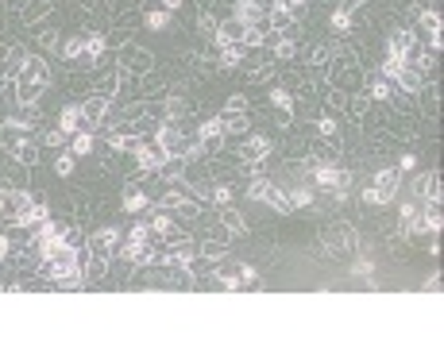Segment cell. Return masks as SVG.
Segmentation results:
<instances>
[{"label":"cell","instance_id":"cell-1","mask_svg":"<svg viewBox=\"0 0 444 347\" xmlns=\"http://www.w3.org/2000/svg\"><path fill=\"white\" fill-rule=\"evenodd\" d=\"M47 85H50V66L43 58H28L20 66V74H16V101L20 105H35Z\"/></svg>","mask_w":444,"mask_h":347},{"label":"cell","instance_id":"cell-2","mask_svg":"<svg viewBox=\"0 0 444 347\" xmlns=\"http://www.w3.org/2000/svg\"><path fill=\"white\" fill-rule=\"evenodd\" d=\"M355 243H359V235L352 224H325V231H321V247L332 255H348V251H355Z\"/></svg>","mask_w":444,"mask_h":347},{"label":"cell","instance_id":"cell-3","mask_svg":"<svg viewBox=\"0 0 444 347\" xmlns=\"http://www.w3.org/2000/svg\"><path fill=\"white\" fill-rule=\"evenodd\" d=\"M167 158H170V154H167V147H162V143H158V139H139V147H136V166H139V170H162V166H167Z\"/></svg>","mask_w":444,"mask_h":347},{"label":"cell","instance_id":"cell-4","mask_svg":"<svg viewBox=\"0 0 444 347\" xmlns=\"http://www.w3.org/2000/svg\"><path fill=\"white\" fill-rule=\"evenodd\" d=\"M120 243H124V235H120L116 224H105V228H97L89 235V247H93V255H101V259H112L120 251Z\"/></svg>","mask_w":444,"mask_h":347},{"label":"cell","instance_id":"cell-5","mask_svg":"<svg viewBox=\"0 0 444 347\" xmlns=\"http://www.w3.org/2000/svg\"><path fill=\"white\" fill-rule=\"evenodd\" d=\"M398 182H402V170L398 166H386V170H379L375 174V197H379V204H390L394 201V193H398Z\"/></svg>","mask_w":444,"mask_h":347},{"label":"cell","instance_id":"cell-6","mask_svg":"<svg viewBox=\"0 0 444 347\" xmlns=\"http://www.w3.org/2000/svg\"><path fill=\"white\" fill-rule=\"evenodd\" d=\"M266 154H271V139H266V135H247L244 147H240V162H244V166H259Z\"/></svg>","mask_w":444,"mask_h":347},{"label":"cell","instance_id":"cell-7","mask_svg":"<svg viewBox=\"0 0 444 347\" xmlns=\"http://www.w3.org/2000/svg\"><path fill=\"white\" fill-rule=\"evenodd\" d=\"M232 19L244 23V28H266V16H263V4H259V0H236Z\"/></svg>","mask_w":444,"mask_h":347},{"label":"cell","instance_id":"cell-8","mask_svg":"<svg viewBox=\"0 0 444 347\" xmlns=\"http://www.w3.org/2000/svg\"><path fill=\"white\" fill-rule=\"evenodd\" d=\"M198 139L205 143V151H220L224 147V139H228V132H224V120L220 116H213V120H205V124L198 127Z\"/></svg>","mask_w":444,"mask_h":347},{"label":"cell","instance_id":"cell-9","mask_svg":"<svg viewBox=\"0 0 444 347\" xmlns=\"http://www.w3.org/2000/svg\"><path fill=\"white\" fill-rule=\"evenodd\" d=\"M336 70H332V81L340 89H355V77H359V70H355V58L352 54H332Z\"/></svg>","mask_w":444,"mask_h":347},{"label":"cell","instance_id":"cell-10","mask_svg":"<svg viewBox=\"0 0 444 347\" xmlns=\"http://www.w3.org/2000/svg\"><path fill=\"white\" fill-rule=\"evenodd\" d=\"M109 101H112V96H105V93H97V96H89V101H81V124L97 127L101 120H105V112H109Z\"/></svg>","mask_w":444,"mask_h":347},{"label":"cell","instance_id":"cell-11","mask_svg":"<svg viewBox=\"0 0 444 347\" xmlns=\"http://www.w3.org/2000/svg\"><path fill=\"white\" fill-rule=\"evenodd\" d=\"M43 220H47V204H43V201H28L16 216H12L16 228H39Z\"/></svg>","mask_w":444,"mask_h":347},{"label":"cell","instance_id":"cell-12","mask_svg":"<svg viewBox=\"0 0 444 347\" xmlns=\"http://www.w3.org/2000/svg\"><path fill=\"white\" fill-rule=\"evenodd\" d=\"M147 224H151V231H155V235H162V240H167V243H174L178 235H182V231H178V224L170 220V216H167V212H162V209H151Z\"/></svg>","mask_w":444,"mask_h":347},{"label":"cell","instance_id":"cell-13","mask_svg":"<svg viewBox=\"0 0 444 347\" xmlns=\"http://www.w3.org/2000/svg\"><path fill=\"white\" fill-rule=\"evenodd\" d=\"M120 62H124V66H128V74H143V70H151V62H155V58H151L147 50L124 47V50H120Z\"/></svg>","mask_w":444,"mask_h":347},{"label":"cell","instance_id":"cell-14","mask_svg":"<svg viewBox=\"0 0 444 347\" xmlns=\"http://www.w3.org/2000/svg\"><path fill=\"white\" fill-rule=\"evenodd\" d=\"M394 85L402 89V93H421V89H425V74L417 66H410V62H405V70L394 77Z\"/></svg>","mask_w":444,"mask_h":347},{"label":"cell","instance_id":"cell-15","mask_svg":"<svg viewBox=\"0 0 444 347\" xmlns=\"http://www.w3.org/2000/svg\"><path fill=\"white\" fill-rule=\"evenodd\" d=\"M217 47H236L240 39H244V23H236V19H228V23H220L217 28Z\"/></svg>","mask_w":444,"mask_h":347},{"label":"cell","instance_id":"cell-16","mask_svg":"<svg viewBox=\"0 0 444 347\" xmlns=\"http://www.w3.org/2000/svg\"><path fill=\"white\" fill-rule=\"evenodd\" d=\"M120 204H124V212H147V193L139 189V185H124Z\"/></svg>","mask_w":444,"mask_h":347},{"label":"cell","instance_id":"cell-17","mask_svg":"<svg viewBox=\"0 0 444 347\" xmlns=\"http://www.w3.org/2000/svg\"><path fill=\"white\" fill-rule=\"evenodd\" d=\"M59 127H62V135H74V132H81V105H66L59 112Z\"/></svg>","mask_w":444,"mask_h":347},{"label":"cell","instance_id":"cell-18","mask_svg":"<svg viewBox=\"0 0 444 347\" xmlns=\"http://www.w3.org/2000/svg\"><path fill=\"white\" fill-rule=\"evenodd\" d=\"M220 228H224L228 235H244L247 224H244V216H240V212L232 209V204H224V209H220Z\"/></svg>","mask_w":444,"mask_h":347},{"label":"cell","instance_id":"cell-19","mask_svg":"<svg viewBox=\"0 0 444 347\" xmlns=\"http://www.w3.org/2000/svg\"><path fill=\"white\" fill-rule=\"evenodd\" d=\"M417 47V35L414 31H402L398 28L394 35H390V54H402V58H410V50Z\"/></svg>","mask_w":444,"mask_h":347},{"label":"cell","instance_id":"cell-20","mask_svg":"<svg viewBox=\"0 0 444 347\" xmlns=\"http://www.w3.org/2000/svg\"><path fill=\"white\" fill-rule=\"evenodd\" d=\"M290 197V204L294 209H306V204H313V189H309V182H294V185H282Z\"/></svg>","mask_w":444,"mask_h":347},{"label":"cell","instance_id":"cell-21","mask_svg":"<svg viewBox=\"0 0 444 347\" xmlns=\"http://www.w3.org/2000/svg\"><path fill=\"white\" fill-rule=\"evenodd\" d=\"M266 43L275 47V62H278V58H282V62H290V58L297 54V43L290 35H275V39H266Z\"/></svg>","mask_w":444,"mask_h":347},{"label":"cell","instance_id":"cell-22","mask_svg":"<svg viewBox=\"0 0 444 347\" xmlns=\"http://www.w3.org/2000/svg\"><path fill=\"white\" fill-rule=\"evenodd\" d=\"M70 154H74V158L93 154V132H74L70 135Z\"/></svg>","mask_w":444,"mask_h":347},{"label":"cell","instance_id":"cell-23","mask_svg":"<svg viewBox=\"0 0 444 347\" xmlns=\"http://www.w3.org/2000/svg\"><path fill=\"white\" fill-rule=\"evenodd\" d=\"M143 28H147V31H167V28H170V12H167V8L143 12Z\"/></svg>","mask_w":444,"mask_h":347},{"label":"cell","instance_id":"cell-24","mask_svg":"<svg viewBox=\"0 0 444 347\" xmlns=\"http://www.w3.org/2000/svg\"><path fill=\"white\" fill-rule=\"evenodd\" d=\"M367 96H371V101H390V96H394V81H390V77H375V81L367 85Z\"/></svg>","mask_w":444,"mask_h":347},{"label":"cell","instance_id":"cell-25","mask_svg":"<svg viewBox=\"0 0 444 347\" xmlns=\"http://www.w3.org/2000/svg\"><path fill=\"white\" fill-rule=\"evenodd\" d=\"M62 58H66V62H81V58H85V35L66 39V43H62Z\"/></svg>","mask_w":444,"mask_h":347},{"label":"cell","instance_id":"cell-26","mask_svg":"<svg viewBox=\"0 0 444 347\" xmlns=\"http://www.w3.org/2000/svg\"><path fill=\"white\" fill-rule=\"evenodd\" d=\"M402 70H405V58H402V54H390V50H386L383 66H379V77H390V81H394Z\"/></svg>","mask_w":444,"mask_h":347},{"label":"cell","instance_id":"cell-27","mask_svg":"<svg viewBox=\"0 0 444 347\" xmlns=\"http://www.w3.org/2000/svg\"><path fill=\"white\" fill-rule=\"evenodd\" d=\"M266 23H271V28H275L278 35H282V31H286L290 23H294V12H286L282 4H275V8H271V16H266Z\"/></svg>","mask_w":444,"mask_h":347},{"label":"cell","instance_id":"cell-28","mask_svg":"<svg viewBox=\"0 0 444 347\" xmlns=\"http://www.w3.org/2000/svg\"><path fill=\"white\" fill-rule=\"evenodd\" d=\"M271 178H263V174H255V178H251V182H247V197H251V201H266V193H271Z\"/></svg>","mask_w":444,"mask_h":347},{"label":"cell","instance_id":"cell-29","mask_svg":"<svg viewBox=\"0 0 444 347\" xmlns=\"http://www.w3.org/2000/svg\"><path fill=\"white\" fill-rule=\"evenodd\" d=\"M271 105L278 108V112H294V93H290V89H271Z\"/></svg>","mask_w":444,"mask_h":347},{"label":"cell","instance_id":"cell-30","mask_svg":"<svg viewBox=\"0 0 444 347\" xmlns=\"http://www.w3.org/2000/svg\"><path fill=\"white\" fill-rule=\"evenodd\" d=\"M240 58H244V47H220V70H236L240 66Z\"/></svg>","mask_w":444,"mask_h":347},{"label":"cell","instance_id":"cell-31","mask_svg":"<svg viewBox=\"0 0 444 347\" xmlns=\"http://www.w3.org/2000/svg\"><path fill=\"white\" fill-rule=\"evenodd\" d=\"M328 23H332V31H352V8H336L332 16H328Z\"/></svg>","mask_w":444,"mask_h":347},{"label":"cell","instance_id":"cell-32","mask_svg":"<svg viewBox=\"0 0 444 347\" xmlns=\"http://www.w3.org/2000/svg\"><path fill=\"white\" fill-rule=\"evenodd\" d=\"M101 54H105V35H101V31H93V35H85V58H93V62H97Z\"/></svg>","mask_w":444,"mask_h":347},{"label":"cell","instance_id":"cell-33","mask_svg":"<svg viewBox=\"0 0 444 347\" xmlns=\"http://www.w3.org/2000/svg\"><path fill=\"white\" fill-rule=\"evenodd\" d=\"M105 270H109V259L93 255V259L85 262V278H89V282H97V278H105Z\"/></svg>","mask_w":444,"mask_h":347},{"label":"cell","instance_id":"cell-34","mask_svg":"<svg viewBox=\"0 0 444 347\" xmlns=\"http://www.w3.org/2000/svg\"><path fill=\"white\" fill-rule=\"evenodd\" d=\"M421 31H429V35H441V12H436V8H425V12H421Z\"/></svg>","mask_w":444,"mask_h":347},{"label":"cell","instance_id":"cell-35","mask_svg":"<svg viewBox=\"0 0 444 347\" xmlns=\"http://www.w3.org/2000/svg\"><path fill=\"white\" fill-rule=\"evenodd\" d=\"M209 201L220 204V209H224V204H232V185L217 182V185H213V193H209Z\"/></svg>","mask_w":444,"mask_h":347},{"label":"cell","instance_id":"cell-36","mask_svg":"<svg viewBox=\"0 0 444 347\" xmlns=\"http://www.w3.org/2000/svg\"><path fill=\"white\" fill-rule=\"evenodd\" d=\"M182 201H186V193H182V189H170V193H162V201H158V209H162V212H174Z\"/></svg>","mask_w":444,"mask_h":347},{"label":"cell","instance_id":"cell-37","mask_svg":"<svg viewBox=\"0 0 444 347\" xmlns=\"http://www.w3.org/2000/svg\"><path fill=\"white\" fill-rule=\"evenodd\" d=\"M189 112V101H182V96H170L167 101V120H178V116Z\"/></svg>","mask_w":444,"mask_h":347},{"label":"cell","instance_id":"cell-38","mask_svg":"<svg viewBox=\"0 0 444 347\" xmlns=\"http://www.w3.org/2000/svg\"><path fill=\"white\" fill-rule=\"evenodd\" d=\"M54 174H59V178H70V174H74V154L70 151H62L59 158H54Z\"/></svg>","mask_w":444,"mask_h":347},{"label":"cell","instance_id":"cell-39","mask_svg":"<svg viewBox=\"0 0 444 347\" xmlns=\"http://www.w3.org/2000/svg\"><path fill=\"white\" fill-rule=\"evenodd\" d=\"M16 158H20L23 166H31L35 158H39V151H35V143H28V139H23V143L16 147Z\"/></svg>","mask_w":444,"mask_h":347},{"label":"cell","instance_id":"cell-40","mask_svg":"<svg viewBox=\"0 0 444 347\" xmlns=\"http://www.w3.org/2000/svg\"><path fill=\"white\" fill-rule=\"evenodd\" d=\"M198 23H201V35H217V28H220V19L213 16V12H201Z\"/></svg>","mask_w":444,"mask_h":347},{"label":"cell","instance_id":"cell-41","mask_svg":"<svg viewBox=\"0 0 444 347\" xmlns=\"http://www.w3.org/2000/svg\"><path fill=\"white\" fill-rule=\"evenodd\" d=\"M43 139H47V147H62V143H66V135H62V127H50V132L43 135Z\"/></svg>","mask_w":444,"mask_h":347},{"label":"cell","instance_id":"cell-42","mask_svg":"<svg viewBox=\"0 0 444 347\" xmlns=\"http://www.w3.org/2000/svg\"><path fill=\"white\" fill-rule=\"evenodd\" d=\"M332 54H336V47H321L313 54V66H325V62H332Z\"/></svg>","mask_w":444,"mask_h":347},{"label":"cell","instance_id":"cell-43","mask_svg":"<svg viewBox=\"0 0 444 347\" xmlns=\"http://www.w3.org/2000/svg\"><path fill=\"white\" fill-rule=\"evenodd\" d=\"M224 112H247V96H232V101H228V105H224Z\"/></svg>","mask_w":444,"mask_h":347},{"label":"cell","instance_id":"cell-44","mask_svg":"<svg viewBox=\"0 0 444 347\" xmlns=\"http://www.w3.org/2000/svg\"><path fill=\"white\" fill-rule=\"evenodd\" d=\"M240 278H244V286H255V282H259V270H255V266H240Z\"/></svg>","mask_w":444,"mask_h":347},{"label":"cell","instance_id":"cell-45","mask_svg":"<svg viewBox=\"0 0 444 347\" xmlns=\"http://www.w3.org/2000/svg\"><path fill=\"white\" fill-rule=\"evenodd\" d=\"M414 166H417V154H410V151L398 154V170H414Z\"/></svg>","mask_w":444,"mask_h":347},{"label":"cell","instance_id":"cell-46","mask_svg":"<svg viewBox=\"0 0 444 347\" xmlns=\"http://www.w3.org/2000/svg\"><path fill=\"white\" fill-rule=\"evenodd\" d=\"M209 193H213V182H193V197H205L209 201Z\"/></svg>","mask_w":444,"mask_h":347},{"label":"cell","instance_id":"cell-47","mask_svg":"<svg viewBox=\"0 0 444 347\" xmlns=\"http://www.w3.org/2000/svg\"><path fill=\"white\" fill-rule=\"evenodd\" d=\"M398 216H402V224H405L410 216H417V204H414V201H405L402 209H398Z\"/></svg>","mask_w":444,"mask_h":347},{"label":"cell","instance_id":"cell-48","mask_svg":"<svg viewBox=\"0 0 444 347\" xmlns=\"http://www.w3.org/2000/svg\"><path fill=\"white\" fill-rule=\"evenodd\" d=\"M158 8H167V12H178V8H182V0H158Z\"/></svg>","mask_w":444,"mask_h":347},{"label":"cell","instance_id":"cell-49","mask_svg":"<svg viewBox=\"0 0 444 347\" xmlns=\"http://www.w3.org/2000/svg\"><path fill=\"white\" fill-rule=\"evenodd\" d=\"M8 251H12V240H8V235H0V259H4Z\"/></svg>","mask_w":444,"mask_h":347},{"label":"cell","instance_id":"cell-50","mask_svg":"<svg viewBox=\"0 0 444 347\" xmlns=\"http://www.w3.org/2000/svg\"><path fill=\"white\" fill-rule=\"evenodd\" d=\"M359 4H367V0H344V8H359Z\"/></svg>","mask_w":444,"mask_h":347},{"label":"cell","instance_id":"cell-51","mask_svg":"<svg viewBox=\"0 0 444 347\" xmlns=\"http://www.w3.org/2000/svg\"><path fill=\"white\" fill-rule=\"evenodd\" d=\"M89 4H97V0H89Z\"/></svg>","mask_w":444,"mask_h":347}]
</instances>
